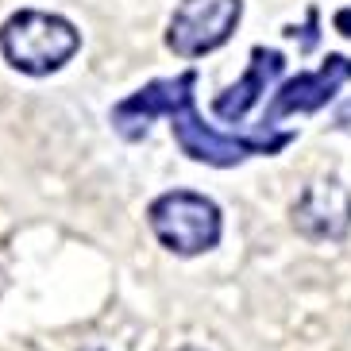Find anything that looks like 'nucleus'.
I'll list each match as a JSON object with an SVG mask.
<instances>
[{
    "label": "nucleus",
    "instance_id": "1",
    "mask_svg": "<svg viewBox=\"0 0 351 351\" xmlns=\"http://www.w3.org/2000/svg\"><path fill=\"white\" fill-rule=\"evenodd\" d=\"M193 85H197L193 70L143 85L139 93H132L128 101H120L112 108V128L124 135V139H143L147 128L155 124L158 116H166L178 147H182V155H189L193 162H208V166H236L247 155H267V151H278V147L289 143V135H274L267 143L217 135L213 128H205L201 116H197Z\"/></svg>",
    "mask_w": 351,
    "mask_h": 351
},
{
    "label": "nucleus",
    "instance_id": "2",
    "mask_svg": "<svg viewBox=\"0 0 351 351\" xmlns=\"http://www.w3.org/2000/svg\"><path fill=\"white\" fill-rule=\"evenodd\" d=\"M82 47V35L70 20L54 16V12H16L4 27H0V51L20 73H54L70 62Z\"/></svg>",
    "mask_w": 351,
    "mask_h": 351
},
{
    "label": "nucleus",
    "instance_id": "3",
    "mask_svg": "<svg viewBox=\"0 0 351 351\" xmlns=\"http://www.w3.org/2000/svg\"><path fill=\"white\" fill-rule=\"evenodd\" d=\"M147 220H151V232L158 236V243L166 251H174V255H201V251L217 247L220 239L217 201L189 193V189L162 193L147 208Z\"/></svg>",
    "mask_w": 351,
    "mask_h": 351
},
{
    "label": "nucleus",
    "instance_id": "4",
    "mask_svg": "<svg viewBox=\"0 0 351 351\" xmlns=\"http://www.w3.org/2000/svg\"><path fill=\"white\" fill-rule=\"evenodd\" d=\"M239 16H243L239 0H182L170 16L166 47L182 58H201V54L217 51L220 43H228Z\"/></svg>",
    "mask_w": 351,
    "mask_h": 351
},
{
    "label": "nucleus",
    "instance_id": "5",
    "mask_svg": "<svg viewBox=\"0 0 351 351\" xmlns=\"http://www.w3.org/2000/svg\"><path fill=\"white\" fill-rule=\"evenodd\" d=\"M348 77H351V58L332 54L317 73H298L293 82L282 85L278 93H274V101H270L263 124H278L282 116H293V112H317L320 104H328L336 97V89Z\"/></svg>",
    "mask_w": 351,
    "mask_h": 351
},
{
    "label": "nucleus",
    "instance_id": "6",
    "mask_svg": "<svg viewBox=\"0 0 351 351\" xmlns=\"http://www.w3.org/2000/svg\"><path fill=\"white\" fill-rule=\"evenodd\" d=\"M293 224L309 239H343L351 232V189L343 182H313L293 205Z\"/></svg>",
    "mask_w": 351,
    "mask_h": 351
},
{
    "label": "nucleus",
    "instance_id": "7",
    "mask_svg": "<svg viewBox=\"0 0 351 351\" xmlns=\"http://www.w3.org/2000/svg\"><path fill=\"white\" fill-rule=\"evenodd\" d=\"M282 70H286V58H282L278 51L255 47V51H251V70L243 73V82H236L228 93H220L217 101H213V112H217L220 120H228V124H239V120L251 112V104L278 82Z\"/></svg>",
    "mask_w": 351,
    "mask_h": 351
},
{
    "label": "nucleus",
    "instance_id": "8",
    "mask_svg": "<svg viewBox=\"0 0 351 351\" xmlns=\"http://www.w3.org/2000/svg\"><path fill=\"white\" fill-rule=\"evenodd\" d=\"M336 27H340V32L351 39V8H340V12H336Z\"/></svg>",
    "mask_w": 351,
    "mask_h": 351
},
{
    "label": "nucleus",
    "instance_id": "9",
    "mask_svg": "<svg viewBox=\"0 0 351 351\" xmlns=\"http://www.w3.org/2000/svg\"><path fill=\"white\" fill-rule=\"evenodd\" d=\"M186 351H197V348H186Z\"/></svg>",
    "mask_w": 351,
    "mask_h": 351
}]
</instances>
